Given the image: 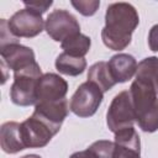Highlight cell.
<instances>
[{
	"mask_svg": "<svg viewBox=\"0 0 158 158\" xmlns=\"http://www.w3.org/2000/svg\"><path fill=\"white\" fill-rule=\"evenodd\" d=\"M139 23L135 6L128 2H114L105 12V26L101 30L104 44L112 51L125 49L132 40V33Z\"/></svg>",
	"mask_w": 158,
	"mask_h": 158,
	"instance_id": "obj_1",
	"label": "cell"
},
{
	"mask_svg": "<svg viewBox=\"0 0 158 158\" xmlns=\"http://www.w3.org/2000/svg\"><path fill=\"white\" fill-rule=\"evenodd\" d=\"M136 122L144 132L158 131V94L148 80L135 78L130 86Z\"/></svg>",
	"mask_w": 158,
	"mask_h": 158,
	"instance_id": "obj_2",
	"label": "cell"
},
{
	"mask_svg": "<svg viewBox=\"0 0 158 158\" xmlns=\"http://www.w3.org/2000/svg\"><path fill=\"white\" fill-rule=\"evenodd\" d=\"M40 64H33L14 73V81L10 88V99L19 106H32L37 104V84L42 77Z\"/></svg>",
	"mask_w": 158,
	"mask_h": 158,
	"instance_id": "obj_3",
	"label": "cell"
},
{
	"mask_svg": "<svg viewBox=\"0 0 158 158\" xmlns=\"http://www.w3.org/2000/svg\"><path fill=\"white\" fill-rule=\"evenodd\" d=\"M136 122L135 110L128 90L118 93L111 101L106 112V123L111 132L116 133L121 130L133 127Z\"/></svg>",
	"mask_w": 158,
	"mask_h": 158,
	"instance_id": "obj_4",
	"label": "cell"
},
{
	"mask_svg": "<svg viewBox=\"0 0 158 158\" xmlns=\"http://www.w3.org/2000/svg\"><path fill=\"white\" fill-rule=\"evenodd\" d=\"M104 93L100 90V88L86 80L85 83L80 84L72 95L69 109L78 117H90L98 111Z\"/></svg>",
	"mask_w": 158,
	"mask_h": 158,
	"instance_id": "obj_5",
	"label": "cell"
},
{
	"mask_svg": "<svg viewBox=\"0 0 158 158\" xmlns=\"http://www.w3.org/2000/svg\"><path fill=\"white\" fill-rule=\"evenodd\" d=\"M44 30L56 42H63L68 37L80 32V25L74 15L69 11L58 9L52 11L46 20Z\"/></svg>",
	"mask_w": 158,
	"mask_h": 158,
	"instance_id": "obj_6",
	"label": "cell"
},
{
	"mask_svg": "<svg viewBox=\"0 0 158 158\" xmlns=\"http://www.w3.org/2000/svg\"><path fill=\"white\" fill-rule=\"evenodd\" d=\"M44 23L46 22L43 21L42 15H38L26 7L16 11L10 17V20H7V25L11 33L17 38H32L38 36L43 31Z\"/></svg>",
	"mask_w": 158,
	"mask_h": 158,
	"instance_id": "obj_7",
	"label": "cell"
},
{
	"mask_svg": "<svg viewBox=\"0 0 158 158\" xmlns=\"http://www.w3.org/2000/svg\"><path fill=\"white\" fill-rule=\"evenodd\" d=\"M54 135L57 132L35 115L21 122V136L26 148L46 147Z\"/></svg>",
	"mask_w": 158,
	"mask_h": 158,
	"instance_id": "obj_8",
	"label": "cell"
},
{
	"mask_svg": "<svg viewBox=\"0 0 158 158\" xmlns=\"http://www.w3.org/2000/svg\"><path fill=\"white\" fill-rule=\"evenodd\" d=\"M68 93V83L56 73L43 74L37 84V104L54 102L65 99Z\"/></svg>",
	"mask_w": 158,
	"mask_h": 158,
	"instance_id": "obj_9",
	"label": "cell"
},
{
	"mask_svg": "<svg viewBox=\"0 0 158 158\" xmlns=\"http://www.w3.org/2000/svg\"><path fill=\"white\" fill-rule=\"evenodd\" d=\"M69 104L67 99L54 101V102H38L35 105V111L32 115L41 118L46 122L52 130L57 133L60 130V126L65 117L69 114Z\"/></svg>",
	"mask_w": 158,
	"mask_h": 158,
	"instance_id": "obj_10",
	"label": "cell"
},
{
	"mask_svg": "<svg viewBox=\"0 0 158 158\" xmlns=\"http://www.w3.org/2000/svg\"><path fill=\"white\" fill-rule=\"evenodd\" d=\"M1 64L11 69L14 73L19 72L36 62L35 52L32 48L22 46L20 43L7 44L0 48Z\"/></svg>",
	"mask_w": 158,
	"mask_h": 158,
	"instance_id": "obj_11",
	"label": "cell"
},
{
	"mask_svg": "<svg viewBox=\"0 0 158 158\" xmlns=\"http://www.w3.org/2000/svg\"><path fill=\"white\" fill-rule=\"evenodd\" d=\"M107 65L112 80L117 84V83H126L133 75H136L138 63L135 59V57L131 54L117 53L110 58Z\"/></svg>",
	"mask_w": 158,
	"mask_h": 158,
	"instance_id": "obj_12",
	"label": "cell"
},
{
	"mask_svg": "<svg viewBox=\"0 0 158 158\" xmlns=\"http://www.w3.org/2000/svg\"><path fill=\"white\" fill-rule=\"evenodd\" d=\"M0 146L2 151L9 154L17 153L26 148L21 136V123L16 121L2 123L0 128Z\"/></svg>",
	"mask_w": 158,
	"mask_h": 158,
	"instance_id": "obj_13",
	"label": "cell"
},
{
	"mask_svg": "<svg viewBox=\"0 0 158 158\" xmlns=\"http://www.w3.org/2000/svg\"><path fill=\"white\" fill-rule=\"evenodd\" d=\"M54 65H56V69L60 74L69 75V77H77L86 69V60L85 58L74 57V56H70L63 52L56 58Z\"/></svg>",
	"mask_w": 158,
	"mask_h": 158,
	"instance_id": "obj_14",
	"label": "cell"
},
{
	"mask_svg": "<svg viewBox=\"0 0 158 158\" xmlns=\"http://www.w3.org/2000/svg\"><path fill=\"white\" fill-rule=\"evenodd\" d=\"M88 80L91 81V83H94L95 85H98L102 93L109 91L116 84L112 80V77L110 74L107 62H104V60L96 62L95 64H93L89 68Z\"/></svg>",
	"mask_w": 158,
	"mask_h": 158,
	"instance_id": "obj_15",
	"label": "cell"
},
{
	"mask_svg": "<svg viewBox=\"0 0 158 158\" xmlns=\"http://www.w3.org/2000/svg\"><path fill=\"white\" fill-rule=\"evenodd\" d=\"M115 143L107 139H99L90 144L85 151L73 153L69 158H112Z\"/></svg>",
	"mask_w": 158,
	"mask_h": 158,
	"instance_id": "obj_16",
	"label": "cell"
},
{
	"mask_svg": "<svg viewBox=\"0 0 158 158\" xmlns=\"http://www.w3.org/2000/svg\"><path fill=\"white\" fill-rule=\"evenodd\" d=\"M90 46H91L90 37H88L86 35H83L81 32L68 37L60 43V47L65 53L74 57H80V58H84L85 54L89 53Z\"/></svg>",
	"mask_w": 158,
	"mask_h": 158,
	"instance_id": "obj_17",
	"label": "cell"
},
{
	"mask_svg": "<svg viewBox=\"0 0 158 158\" xmlns=\"http://www.w3.org/2000/svg\"><path fill=\"white\" fill-rule=\"evenodd\" d=\"M136 78L151 81L158 94V57L152 56L142 59L137 65Z\"/></svg>",
	"mask_w": 158,
	"mask_h": 158,
	"instance_id": "obj_18",
	"label": "cell"
},
{
	"mask_svg": "<svg viewBox=\"0 0 158 158\" xmlns=\"http://www.w3.org/2000/svg\"><path fill=\"white\" fill-rule=\"evenodd\" d=\"M70 4L83 16H93L100 6V1L98 0H79V1L73 0L70 1Z\"/></svg>",
	"mask_w": 158,
	"mask_h": 158,
	"instance_id": "obj_19",
	"label": "cell"
},
{
	"mask_svg": "<svg viewBox=\"0 0 158 158\" xmlns=\"http://www.w3.org/2000/svg\"><path fill=\"white\" fill-rule=\"evenodd\" d=\"M12 43H20V41L16 36L11 33L7 25V20L1 19L0 20V48Z\"/></svg>",
	"mask_w": 158,
	"mask_h": 158,
	"instance_id": "obj_20",
	"label": "cell"
},
{
	"mask_svg": "<svg viewBox=\"0 0 158 158\" xmlns=\"http://www.w3.org/2000/svg\"><path fill=\"white\" fill-rule=\"evenodd\" d=\"M53 1L49 0V1H23V5L26 6V9H30L31 11L38 14V15H42L44 14L49 6H52Z\"/></svg>",
	"mask_w": 158,
	"mask_h": 158,
	"instance_id": "obj_21",
	"label": "cell"
},
{
	"mask_svg": "<svg viewBox=\"0 0 158 158\" xmlns=\"http://www.w3.org/2000/svg\"><path fill=\"white\" fill-rule=\"evenodd\" d=\"M112 158H141V152L132 151V149L115 144V152Z\"/></svg>",
	"mask_w": 158,
	"mask_h": 158,
	"instance_id": "obj_22",
	"label": "cell"
},
{
	"mask_svg": "<svg viewBox=\"0 0 158 158\" xmlns=\"http://www.w3.org/2000/svg\"><path fill=\"white\" fill-rule=\"evenodd\" d=\"M148 46L153 52H158V23L152 26L148 33Z\"/></svg>",
	"mask_w": 158,
	"mask_h": 158,
	"instance_id": "obj_23",
	"label": "cell"
},
{
	"mask_svg": "<svg viewBox=\"0 0 158 158\" xmlns=\"http://www.w3.org/2000/svg\"><path fill=\"white\" fill-rule=\"evenodd\" d=\"M21 158H42V157L38 156V154H26V156H23Z\"/></svg>",
	"mask_w": 158,
	"mask_h": 158,
	"instance_id": "obj_24",
	"label": "cell"
}]
</instances>
